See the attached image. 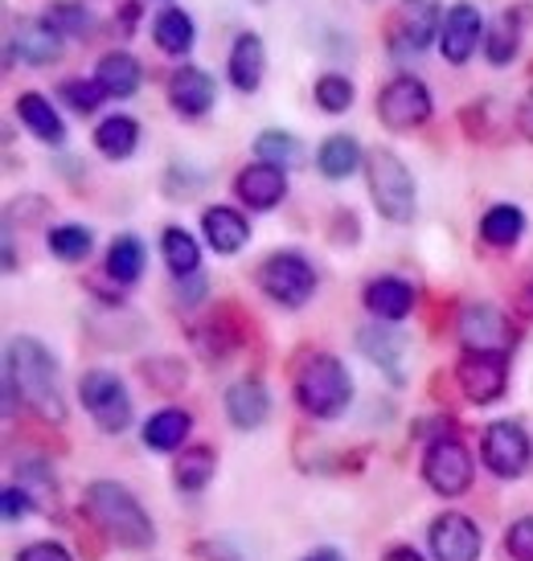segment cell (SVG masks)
Here are the masks:
<instances>
[{"mask_svg": "<svg viewBox=\"0 0 533 561\" xmlns=\"http://www.w3.org/2000/svg\"><path fill=\"white\" fill-rule=\"evenodd\" d=\"M386 561H423V553H415L410 546H398V549L386 553Z\"/></svg>", "mask_w": 533, "mask_h": 561, "instance_id": "obj_43", "label": "cell"}, {"mask_svg": "<svg viewBox=\"0 0 533 561\" xmlns=\"http://www.w3.org/2000/svg\"><path fill=\"white\" fill-rule=\"evenodd\" d=\"M160 250H165V263H169V271H173L177 279H189V275H197V271H202V250H197V238L185 234L181 226L165 230Z\"/></svg>", "mask_w": 533, "mask_h": 561, "instance_id": "obj_31", "label": "cell"}, {"mask_svg": "<svg viewBox=\"0 0 533 561\" xmlns=\"http://www.w3.org/2000/svg\"><path fill=\"white\" fill-rule=\"evenodd\" d=\"M16 119L30 127L33 136L42 144H63L66 140V124L58 119V111L49 103L46 94H21L16 99Z\"/></svg>", "mask_w": 533, "mask_h": 561, "instance_id": "obj_23", "label": "cell"}, {"mask_svg": "<svg viewBox=\"0 0 533 561\" xmlns=\"http://www.w3.org/2000/svg\"><path fill=\"white\" fill-rule=\"evenodd\" d=\"M49 250L63 263H82L91 254V230L87 226H54L49 230Z\"/></svg>", "mask_w": 533, "mask_h": 561, "instance_id": "obj_36", "label": "cell"}, {"mask_svg": "<svg viewBox=\"0 0 533 561\" xmlns=\"http://www.w3.org/2000/svg\"><path fill=\"white\" fill-rule=\"evenodd\" d=\"M58 94H63L66 103L79 111V115L94 111L103 99H107V91H103V82H99V79H66L63 87H58Z\"/></svg>", "mask_w": 533, "mask_h": 561, "instance_id": "obj_38", "label": "cell"}, {"mask_svg": "<svg viewBox=\"0 0 533 561\" xmlns=\"http://www.w3.org/2000/svg\"><path fill=\"white\" fill-rule=\"evenodd\" d=\"M521 234H525V214L518 205H492L480 218V238L488 247H513Z\"/></svg>", "mask_w": 533, "mask_h": 561, "instance_id": "obj_32", "label": "cell"}, {"mask_svg": "<svg viewBox=\"0 0 533 561\" xmlns=\"http://www.w3.org/2000/svg\"><path fill=\"white\" fill-rule=\"evenodd\" d=\"M21 54V62L30 66H49L63 58V33L49 25L46 16H25L16 21L13 37H9V62Z\"/></svg>", "mask_w": 533, "mask_h": 561, "instance_id": "obj_15", "label": "cell"}, {"mask_svg": "<svg viewBox=\"0 0 533 561\" xmlns=\"http://www.w3.org/2000/svg\"><path fill=\"white\" fill-rule=\"evenodd\" d=\"M214 471H218L214 447H185V455H177V463H173V476L181 492H202L205 483L214 480Z\"/></svg>", "mask_w": 533, "mask_h": 561, "instance_id": "obj_30", "label": "cell"}, {"mask_svg": "<svg viewBox=\"0 0 533 561\" xmlns=\"http://www.w3.org/2000/svg\"><path fill=\"white\" fill-rule=\"evenodd\" d=\"M480 447H485L488 471H497L501 480H518L533 463V443L518 422H492L485 431V443H480Z\"/></svg>", "mask_w": 533, "mask_h": 561, "instance_id": "obj_11", "label": "cell"}, {"mask_svg": "<svg viewBox=\"0 0 533 561\" xmlns=\"http://www.w3.org/2000/svg\"><path fill=\"white\" fill-rule=\"evenodd\" d=\"M423 480L431 483V492L440 496H464L472 488V455L455 435L431 438V447L423 455Z\"/></svg>", "mask_w": 533, "mask_h": 561, "instance_id": "obj_9", "label": "cell"}, {"mask_svg": "<svg viewBox=\"0 0 533 561\" xmlns=\"http://www.w3.org/2000/svg\"><path fill=\"white\" fill-rule=\"evenodd\" d=\"M79 398L91 410L99 431H107V435L127 431V422H132V398H127L124 381L115 374H107V369H87L79 377Z\"/></svg>", "mask_w": 533, "mask_h": 561, "instance_id": "obj_7", "label": "cell"}, {"mask_svg": "<svg viewBox=\"0 0 533 561\" xmlns=\"http://www.w3.org/2000/svg\"><path fill=\"white\" fill-rule=\"evenodd\" d=\"M460 341L464 348H492V353H509L513 348V324L509 316L497 312L492 304H472L460 316Z\"/></svg>", "mask_w": 533, "mask_h": 561, "instance_id": "obj_14", "label": "cell"}, {"mask_svg": "<svg viewBox=\"0 0 533 561\" xmlns=\"http://www.w3.org/2000/svg\"><path fill=\"white\" fill-rule=\"evenodd\" d=\"M427 541H431L435 561H476L480 549H485L480 529H476L464 513H443L440 520H431Z\"/></svg>", "mask_w": 533, "mask_h": 561, "instance_id": "obj_13", "label": "cell"}, {"mask_svg": "<svg viewBox=\"0 0 533 561\" xmlns=\"http://www.w3.org/2000/svg\"><path fill=\"white\" fill-rule=\"evenodd\" d=\"M42 16H46L63 37H87V33H91V13H87V4H79V0H54Z\"/></svg>", "mask_w": 533, "mask_h": 561, "instance_id": "obj_35", "label": "cell"}, {"mask_svg": "<svg viewBox=\"0 0 533 561\" xmlns=\"http://www.w3.org/2000/svg\"><path fill=\"white\" fill-rule=\"evenodd\" d=\"M152 37H157V46L169 54V58H185L189 49H193V16L185 9H165V13L152 21Z\"/></svg>", "mask_w": 533, "mask_h": 561, "instance_id": "obj_27", "label": "cell"}, {"mask_svg": "<svg viewBox=\"0 0 533 561\" xmlns=\"http://www.w3.org/2000/svg\"><path fill=\"white\" fill-rule=\"evenodd\" d=\"M235 193L247 209H275V205L287 197V172L275 169V164H266V160L247 164V169L235 176Z\"/></svg>", "mask_w": 533, "mask_h": 561, "instance_id": "obj_17", "label": "cell"}, {"mask_svg": "<svg viewBox=\"0 0 533 561\" xmlns=\"http://www.w3.org/2000/svg\"><path fill=\"white\" fill-rule=\"evenodd\" d=\"M431 111H435L431 91L419 79H410V75L394 79L390 87H382V94H377V119L390 127V131H415V127H423L431 119Z\"/></svg>", "mask_w": 533, "mask_h": 561, "instance_id": "obj_10", "label": "cell"}, {"mask_svg": "<svg viewBox=\"0 0 533 561\" xmlns=\"http://www.w3.org/2000/svg\"><path fill=\"white\" fill-rule=\"evenodd\" d=\"M455 386L464 398L476 405L497 402L509 386V353H492V348H468L460 365H455Z\"/></svg>", "mask_w": 533, "mask_h": 561, "instance_id": "obj_8", "label": "cell"}, {"mask_svg": "<svg viewBox=\"0 0 533 561\" xmlns=\"http://www.w3.org/2000/svg\"><path fill=\"white\" fill-rule=\"evenodd\" d=\"M504 549H509L518 561H533V516L518 520L513 529L504 533Z\"/></svg>", "mask_w": 533, "mask_h": 561, "instance_id": "obj_39", "label": "cell"}, {"mask_svg": "<svg viewBox=\"0 0 533 561\" xmlns=\"http://www.w3.org/2000/svg\"><path fill=\"white\" fill-rule=\"evenodd\" d=\"M254 152H259V160H266V164H275V169H283V172L304 164V144H299L292 131H280V127L263 131V136L254 140Z\"/></svg>", "mask_w": 533, "mask_h": 561, "instance_id": "obj_34", "label": "cell"}, {"mask_svg": "<svg viewBox=\"0 0 533 561\" xmlns=\"http://www.w3.org/2000/svg\"><path fill=\"white\" fill-rule=\"evenodd\" d=\"M202 234L218 254H238L251 238V221L230 205H209L202 214Z\"/></svg>", "mask_w": 533, "mask_h": 561, "instance_id": "obj_18", "label": "cell"}, {"mask_svg": "<svg viewBox=\"0 0 533 561\" xmlns=\"http://www.w3.org/2000/svg\"><path fill=\"white\" fill-rule=\"evenodd\" d=\"M361 299H365V308H370L377 320L394 324V320L410 316V308H415V287H410L407 279H398V275H382V279H370V287H365Z\"/></svg>", "mask_w": 533, "mask_h": 561, "instance_id": "obj_20", "label": "cell"}, {"mask_svg": "<svg viewBox=\"0 0 533 561\" xmlns=\"http://www.w3.org/2000/svg\"><path fill=\"white\" fill-rule=\"evenodd\" d=\"M353 82L345 75H325V79H316V107L329 111V115H341V111L353 107Z\"/></svg>", "mask_w": 533, "mask_h": 561, "instance_id": "obj_37", "label": "cell"}, {"mask_svg": "<svg viewBox=\"0 0 533 561\" xmlns=\"http://www.w3.org/2000/svg\"><path fill=\"white\" fill-rule=\"evenodd\" d=\"M226 414L235 422L238 431H259L271 414V393H266L263 381H235L230 390H226Z\"/></svg>", "mask_w": 533, "mask_h": 561, "instance_id": "obj_19", "label": "cell"}, {"mask_svg": "<svg viewBox=\"0 0 533 561\" xmlns=\"http://www.w3.org/2000/svg\"><path fill=\"white\" fill-rule=\"evenodd\" d=\"M513 124H518V131L525 136V140H533V91L518 103V115H513Z\"/></svg>", "mask_w": 533, "mask_h": 561, "instance_id": "obj_42", "label": "cell"}, {"mask_svg": "<svg viewBox=\"0 0 533 561\" xmlns=\"http://www.w3.org/2000/svg\"><path fill=\"white\" fill-rule=\"evenodd\" d=\"M361 164V144L353 136H329V140L316 148V169L325 172L329 181H345L349 172H358Z\"/></svg>", "mask_w": 533, "mask_h": 561, "instance_id": "obj_28", "label": "cell"}, {"mask_svg": "<svg viewBox=\"0 0 533 561\" xmlns=\"http://www.w3.org/2000/svg\"><path fill=\"white\" fill-rule=\"evenodd\" d=\"M94 79L103 82V91L115 94V99H132V94L140 91V62L127 49H115V54H103Z\"/></svg>", "mask_w": 533, "mask_h": 561, "instance_id": "obj_25", "label": "cell"}, {"mask_svg": "<svg viewBox=\"0 0 533 561\" xmlns=\"http://www.w3.org/2000/svg\"><path fill=\"white\" fill-rule=\"evenodd\" d=\"M214 79L205 75L202 66H181L173 70V79H169V103H173L177 115H185V119H202L214 111Z\"/></svg>", "mask_w": 533, "mask_h": 561, "instance_id": "obj_16", "label": "cell"}, {"mask_svg": "<svg viewBox=\"0 0 533 561\" xmlns=\"http://www.w3.org/2000/svg\"><path fill=\"white\" fill-rule=\"evenodd\" d=\"M144 242L136 234H120L107 250V275L115 283H136L144 275Z\"/></svg>", "mask_w": 533, "mask_h": 561, "instance_id": "obj_33", "label": "cell"}, {"mask_svg": "<svg viewBox=\"0 0 533 561\" xmlns=\"http://www.w3.org/2000/svg\"><path fill=\"white\" fill-rule=\"evenodd\" d=\"M266 75V46L259 33H238L235 49H230V82L238 91H259V82Z\"/></svg>", "mask_w": 533, "mask_h": 561, "instance_id": "obj_21", "label": "cell"}, {"mask_svg": "<svg viewBox=\"0 0 533 561\" xmlns=\"http://www.w3.org/2000/svg\"><path fill=\"white\" fill-rule=\"evenodd\" d=\"M87 508H91V520L107 533L115 546L124 549H148L157 541V529L148 513L140 508V500L132 496L127 488L111 480H94L87 488Z\"/></svg>", "mask_w": 533, "mask_h": 561, "instance_id": "obj_2", "label": "cell"}, {"mask_svg": "<svg viewBox=\"0 0 533 561\" xmlns=\"http://www.w3.org/2000/svg\"><path fill=\"white\" fill-rule=\"evenodd\" d=\"M485 16H480V9L476 4H468V0H460V4H452L447 13H443V30H440V49L443 58L452 66H464L476 54V46H480V37H485Z\"/></svg>", "mask_w": 533, "mask_h": 561, "instance_id": "obj_12", "label": "cell"}, {"mask_svg": "<svg viewBox=\"0 0 533 561\" xmlns=\"http://www.w3.org/2000/svg\"><path fill=\"white\" fill-rule=\"evenodd\" d=\"M440 30H443L440 0H398L390 30H386V42H390L394 58H410V54H423Z\"/></svg>", "mask_w": 533, "mask_h": 561, "instance_id": "obj_6", "label": "cell"}, {"mask_svg": "<svg viewBox=\"0 0 533 561\" xmlns=\"http://www.w3.org/2000/svg\"><path fill=\"white\" fill-rule=\"evenodd\" d=\"M136 16H140V4H124V33L136 30Z\"/></svg>", "mask_w": 533, "mask_h": 561, "instance_id": "obj_45", "label": "cell"}, {"mask_svg": "<svg viewBox=\"0 0 533 561\" xmlns=\"http://www.w3.org/2000/svg\"><path fill=\"white\" fill-rule=\"evenodd\" d=\"M189 426H193V419H189L185 410L169 405V410H160V414L148 419V426H144V443H148L152 451H177V447L185 443Z\"/></svg>", "mask_w": 533, "mask_h": 561, "instance_id": "obj_29", "label": "cell"}, {"mask_svg": "<svg viewBox=\"0 0 533 561\" xmlns=\"http://www.w3.org/2000/svg\"><path fill=\"white\" fill-rule=\"evenodd\" d=\"M365 176H370V197H374L382 218L398 221V226L415 218V176L398 160V152L370 148L365 152Z\"/></svg>", "mask_w": 533, "mask_h": 561, "instance_id": "obj_4", "label": "cell"}, {"mask_svg": "<svg viewBox=\"0 0 533 561\" xmlns=\"http://www.w3.org/2000/svg\"><path fill=\"white\" fill-rule=\"evenodd\" d=\"M518 308H521V312H525V316H533V279L525 283V291H521Z\"/></svg>", "mask_w": 533, "mask_h": 561, "instance_id": "obj_44", "label": "cell"}, {"mask_svg": "<svg viewBox=\"0 0 533 561\" xmlns=\"http://www.w3.org/2000/svg\"><path fill=\"white\" fill-rule=\"evenodd\" d=\"M16 561H75V558H70L58 541H33V546L21 549V558Z\"/></svg>", "mask_w": 533, "mask_h": 561, "instance_id": "obj_40", "label": "cell"}, {"mask_svg": "<svg viewBox=\"0 0 533 561\" xmlns=\"http://www.w3.org/2000/svg\"><path fill=\"white\" fill-rule=\"evenodd\" d=\"M361 348H365V357L382 365L394 381H402V357H407V341L394 332V328H382V320L370 328H361Z\"/></svg>", "mask_w": 533, "mask_h": 561, "instance_id": "obj_22", "label": "cell"}, {"mask_svg": "<svg viewBox=\"0 0 533 561\" xmlns=\"http://www.w3.org/2000/svg\"><path fill=\"white\" fill-rule=\"evenodd\" d=\"M140 144V124L132 115H107L103 124L94 127V148L107 160H127Z\"/></svg>", "mask_w": 533, "mask_h": 561, "instance_id": "obj_24", "label": "cell"}, {"mask_svg": "<svg viewBox=\"0 0 533 561\" xmlns=\"http://www.w3.org/2000/svg\"><path fill=\"white\" fill-rule=\"evenodd\" d=\"M353 398L345 365L332 353H313L296 374V402L313 414V419H337Z\"/></svg>", "mask_w": 533, "mask_h": 561, "instance_id": "obj_3", "label": "cell"}, {"mask_svg": "<svg viewBox=\"0 0 533 561\" xmlns=\"http://www.w3.org/2000/svg\"><path fill=\"white\" fill-rule=\"evenodd\" d=\"M254 279L263 287V296L283 304V308H304L316 296V266L296 250H275L271 259L259 263Z\"/></svg>", "mask_w": 533, "mask_h": 561, "instance_id": "obj_5", "label": "cell"}, {"mask_svg": "<svg viewBox=\"0 0 533 561\" xmlns=\"http://www.w3.org/2000/svg\"><path fill=\"white\" fill-rule=\"evenodd\" d=\"M304 561H345V558H341L337 549H316V553H308Z\"/></svg>", "mask_w": 533, "mask_h": 561, "instance_id": "obj_46", "label": "cell"}, {"mask_svg": "<svg viewBox=\"0 0 533 561\" xmlns=\"http://www.w3.org/2000/svg\"><path fill=\"white\" fill-rule=\"evenodd\" d=\"M30 508H37L30 492H21V488H9V492H4V516H9V520H16V516H25Z\"/></svg>", "mask_w": 533, "mask_h": 561, "instance_id": "obj_41", "label": "cell"}, {"mask_svg": "<svg viewBox=\"0 0 533 561\" xmlns=\"http://www.w3.org/2000/svg\"><path fill=\"white\" fill-rule=\"evenodd\" d=\"M521 49V9H504L485 33V58L492 66H509Z\"/></svg>", "mask_w": 533, "mask_h": 561, "instance_id": "obj_26", "label": "cell"}, {"mask_svg": "<svg viewBox=\"0 0 533 561\" xmlns=\"http://www.w3.org/2000/svg\"><path fill=\"white\" fill-rule=\"evenodd\" d=\"M4 365H9V393H21V402L42 419H66V402L58 393V360L49 357V348L37 336H13Z\"/></svg>", "mask_w": 533, "mask_h": 561, "instance_id": "obj_1", "label": "cell"}]
</instances>
